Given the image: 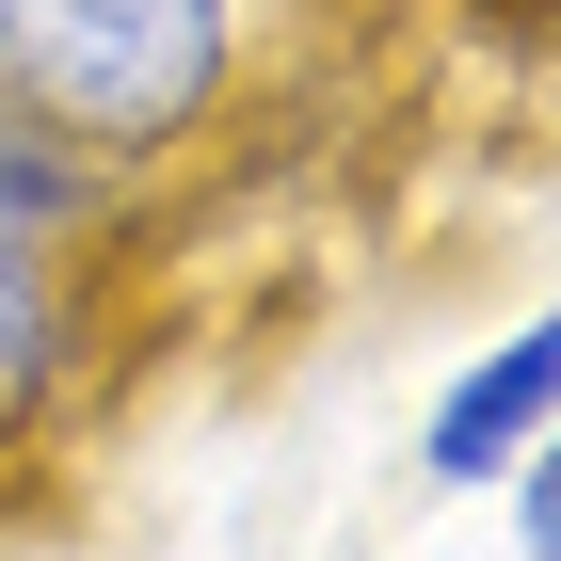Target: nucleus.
Returning <instances> with one entry per match:
<instances>
[{"mask_svg":"<svg viewBox=\"0 0 561 561\" xmlns=\"http://www.w3.org/2000/svg\"><path fill=\"white\" fill-rule=\"evenodd\" d=\"M96 369V321H81V257H48L0 225V466H48L65 449V401Z\"/></svg>","mask_w":561,"mask_h":561,"instance_id":"nucleus-2","label":"nucleus"},{"mask_svg":"<svg viewBox=\"0 0 561 561\" xmlns=\"http://www.w3.org/2000/svg\"><path fill=\"white\" fill-rule=\"evenodd\" d=\"M546 417H561V337H546V321H514V337L481 353L466 386L433 401L417 466H433V481H514L529 449H546Z\"/></svg>","mask_w":561,"mask_h":561,"instance_id":"nucleus-3","label":"nucleus"},{"mask_svg":"<svg viewBox=\"0 0 561 561\" xmlns=\"http://www.w3.org/2000/svg\"><path fill=\"white\" fill-rule=\"evenodd\" d=\"M0 225H16V241H48V257H81V273L129 241V176L81 161V145L48 129L16 81H0Z\"/></svg>","mask_w":561,"mask_h":561,"instance_id":"nucleus-4","label":"nucleus"},{"mask_svg":"<svg viewBox=\"0 0 561 561\" xmlns=\"http://www.w3.org/2000/svg\"><path fill=\"white\" fill-rule=\"evenodd\" d=\"M305 0H0V81L113 176H176L257 113Z\"/></svg>","mask_w":561,"mask_h":561,"instance_id":"nucleus-1","label":"nucleus"}]
</instances>
